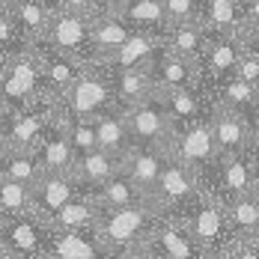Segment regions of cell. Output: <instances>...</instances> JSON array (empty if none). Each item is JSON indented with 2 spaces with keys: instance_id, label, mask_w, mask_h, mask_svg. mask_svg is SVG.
Instances as JSON below:
<instances>
[{
  "instance_id": "9a60e30c",
  "label": "cell",
  "mask_w": 259,
  "mask_h": 259,
  "mask_svg": "<svg viewBox=\"0 0 259 259\" xmlns=\"http://www.w3.org/2000/svg\"><path fill=\"white\" fill-rule=\"evenodd\" d=\"M146 247L155 250L161 259H203L200 244L188 233L185 221L176 218V214H161L152 238L146 241Z\"/></svg>"
},
{
  "instance_id": "db71d44e",
  "label": "cell",
  "mask_w": 259,
  "mask_h": 259,
  "mask_svg": "<svg viewBox=\"0 0 259 259\" xmlns=\"http://www.w3.org/2000/svg\"><path fill=\"white\" fill-rule=\"evenodd\" d=\"M15 3H18V0H0V9H12Z\"/></svg>"
},
{
  "instance_id": "680465c9",
  "label": "cell",
  "mask_w": 259,
  "mask_h": 259,
  "mask_svg": "<svg viewBox=\"0 0 259 259\" xmlns=\"http://www.w3.org/2000/svg\"><path fill=\"white\" fill-rule=\"evenodd\" d=\"M39 259H48V256H39Z\"/></svg>"
},
{
  "instance_id": "1f68e13d",
  "label": "cell",
  "mask_w": 259,
  "mask_h": 259,
  "mask_svg": "<svg viewBox=\"0 0 259 259\" xmlns=\"http://www.w3.org/2000/svg\"><path fill=\"white\" fill-rule=\"evenodd\" d=\"M93 197H96V203L102 208H122V206H134V203H140V200H146V194L134 185V182L119 170V173H113L107 182H102L96 191H90Z\"/></svg>"
},
{
  "instance_id": "b9f144b4",
  "label": "cell",
  "mask_w": 259,
  "mask_h": 259,
  "mask_svg": "<svg viewBox=\"0 0 259 259\" xmlns=\"http://www.w3.org/2000/svg\"><path fill=\"white\" fill-rule=\"evenodd\" d=\"M241 9H244V30L259 27V0H241Z\"/></svg>"
},
{
  "instance_id": "6da1fadb",
  "label": "cell",
  "mask_w": 259,
  "mask_h": 259,
  "mask_svg": "<svg viewBox=\"0 0 259 259\" xmlns=\"http://www.w3.org/2000/svg\"><path fill=\"white\" fill-rule=\"evenodd\" d=\"M161 208L146 197L134 206L122 208H102V218L96 224V235L102 241L104 250H119V247H143L152 233L155 224L161 221Z\"/></svg>"
},
{
  "instance_id": "bcb514c9",
  "label": "cell",
  "mask_w": 259,
  "mask_h": 259,
  "mask_svg": "<svg viewBox=\"0 0 259 259\" xmlns=\"http://www.w3.org/2000/svg\"><path fill=\"white\" fill-rule=\"evenodd\" d=\"M241 42H244V48H250V51L259 54V27H253V30H244V33H241Z\"/></svg>"
},
{
  "instance_id": "f546056e",
  "label": "cell",
  "mask_w": 259,
  "mask_h": 259,
  "mask_svg": "<svg viewBox=\"0 0 259 259\" xmlns=\"http://www.w3.org/2000/svg\"><path fill=\"white\" fill-rule=\"evenodd\" d=\"M200 24L208 33H238L244 30V9L241 0H203Z\"/></svg>"
},
{
  "instance_id": "6f0895ef",
  "label": "cell",
  "mask_w": 259,
  "mask_h": 259,
  "mask_svg": "<svg viewBox=\"0 0 259 259\" xmlns=\"http://www.w3.org/2000/svg\"><path fill=\"white\" fill-rule=\"evenodd\" d=\"M3 152H6V149H3V143H0V158H3Z\"/></svg>"
},
{
  "instance_id": "7c38bea8",
  "label": "cell",
  "mask_w": 259,
  "mask_h": 259,
  "mask_svg": "<svg viewBox=\"0 0 259 259\" xmlns=\"http://www.w3.org/2000/svg\"><path fill=\"white\" fill-rule=\"evenodd\" d=\"M39 155V164L45 173H72L75 167V149L69 140V113L63 110V104H57L51 125L45 128L39 146L33 149Z\"/></svg>"
},
{
  "instance_id": "d6a6232c",
  "label": "cell",
  "mask_w": 259,
  "mask_h": 259,
  "mask_svg": "<svg viewBox=\"0 0 259 259\" xmlns=\"http://www.w3.org/2000/svg\"><path fill=\"white\" fill-rule=\"evenodd\" d=\"M134 30H155V33H167V9H164V0H137L128 3L122 9H116Z\"/></svg>"
},
{
  "instance_id": "4dcf8cb0",
  "label": "cell",
  "mask_w": 259,
  "mask_h": 259,
  "mask_svg": "<svg viewBox=\"0 0 259 259\" xmlns=\"http://www.w3.org/2000/svg\"><path fill=\"white\" fill-rule=\"evenodd\" d=\"M224 208H227V224L235 241H244L247 235L259 230V191L224 200Z\"/></svg>"
},
{
  "instance_id": "603a6c76",
  "label": "cell",
  "mask_w": 259,
  "mask_h": 259,
  "mask_svg": "<svg viewBox=\"0 0 259 259\" xmlns=\"http://www.w3.org/2000/svg\"><path fill=\"white\" fill-rule=\"evenodd\" d=\"M110 72V83H113V102L119 110H128L134 104L146 102L155 96V83L149 69H107Z\"/></svg>"
},
{
  "instance_id": "ee69618b",
  "label": "cell",
  "mask_w": 259,
  "mask_h": 259,
  "mask_svg": "<svg viewBox=\"0 0 259 259\" xmlns=\"http://www.w3.org/2000/svg\"><path fill=\"white\" fill-rule=\"evenodd\" d=\"M146 247V244H143ZM143 247H119V250H107L104 259H143Z\"/></svg>"
},
{
  "instance_id": "f5cc1de1",
  "label": "cell",
  "mask_w": 259,
  "mask_h": 259,
  "mask_svg": "<svg viewBox=\"0 0 259 259\" xmlns=\"http://www.w3.org/2000/svg\"><path fill=\"white\" fill-rule=\"evenodd\" d=\"M143 259H161V256H158L155 250H149V247H143Z\"/></svg>"
},
{
  "instance_id": "277c9868",
  "label": "cell",
  "mask_w": 259,
  "mask_h": 259,
  "mask_svg": "<svg viewBox=\"0 0 259 259\" xmlns=\"http://www.w3.org/2000/svg\"><path fill=\"white\" fill-rule=\"evenodd\" d=\"M48 96L42 83V60H39V45H24L21 51L9 54L6 72L0 78V110L24 107Z\"/></svg>"
},
{
  "instance_id": "d590c367",
  "label": "cell",
  "mask_w": 259,
  "mask_h": 259,
  "mask_svg": "<svg viewBox=\"0 0 259 259\" xmlns=\"http://www.w3.org/2000/svg\"><path fill=\"white\" fill-rule=\"evenodd\" d=\"M0 208H3L9 218L27 214V211H30V185L0 176Z\"/></svg>"
},
{
  "instance_id": "52a82bcc",
  "label": "cell",
  "mask_w": 259,
  "mask_h": 259,
  "mask_svg": "<svg viewBox=\"0 0 259 259\" xmlns=\"http://www.w3.org/2000/svg\"><path fill=\"white\" fill-rule=\"evenodd\" d=\"M167 152L173 158H179L182 164H188L200 182L208 179V173L214 170L218 164V146H214V134H211V125H208V113L194 119V122H185V125H176L173 128V137H170V146Z\"/></svg>"
},
{
  "instance_id": "44dd1931",
  "label": "cell",
  "mask_w": 259,
  "mask_h": 259,
  "mask_svg": "<svg viewBox=\"0 0 259 259\" xmlns=\"http://www.w3.org/2000/svg\"><path fill=\"white\" fill-rule=\"evenodd\" d=\"M164 158H167V149H158V146H131L128 152H125V158H122V173L149 197L158 176H161Z\"/></svg>"
},
{
  "instance_id": "5b68a950",
  "label": "cell",
  "mask_w": 259,
  "mask_h": 259,
  "mask_svg": "<svg viewBox=\"0 0 259 259\" xmlns=\"http://www.w3.org/2000/svg\"><path fill=\"white\" fill-rule=\"evenodd\" d=\"M69 116L75 119H96L99 113L116 107L113 102V83H110V72L102 63H87L78 80L69 87V93L60 99Z\"/></svg>"
},
{
  "instance_id": "7402d4cb",
  "label": "cell",
  "mask_w": 259,
  "mask_h": 259,
  "mask_svg": "<svg viewBox=\"0 0 259 259\" xmlns=\"http://www.w3.org/2000/svg\"><path fill=\"white\" fill-rule=\"evenodd\" d=\"M164 48V33L155 30H131V36L122 42V48L113 54L107 69H143L152 63V57Z\"/></svg>"
},
{
  "instance_id": "d4e9b609",
  "label": "cell",
  "mask_w": 259,
  "mask_h": 259,
  "mask_svg": "<svg viewBox=\"0 0 259 259\" xmlns=\"http://www.w3.org/2000/svg\"><path fill=\"white\" fill-rule=\"evenodd\" d=\"M158 99L164 102L173 125L194 122V119L206 116L208 107H211V99H208V93L203 87H185V90H173V93H161Z\"/></svg>"
},
{
  "instance_id": "30bf717a",
  "label": "cell",
  "mask_w": 259,
  "mask_h": 259,
  "mask_svg": "<svg viewBox=\"0 0 259 259\" xmlns=\"http://www.w3.org/2000/svg\"><path fill=\"white\" fill-rule=\"evenodd\" d=\"M241 48L244 45H241L238 33H208V42L203 48V57H200V78H203L206 93L235 75Z\"/></svg>"
},
{
  "instance_id": "484cf974",
  "label": "cell",
  "mask_w": 259,
  "mask_h": 259,
  "mask_svg": "<svg viewBox=\"0 0 259 259\" xmlns=\"http://www.w3.org/2000/svg\"><path fill=\"white\" fill-rule=\"evenodd\" d=\"M122 170V158L110 155L104 149H93L87 155L75 158V167H72V176L78 179V185L83 191H96L102 182H107L113 173Z\"/></svg>"
},
{
  "instance_id": "4316f807",
  "label": "cell",
  "mask_w": 259,
  "mask_h": 259,
  "mask_svg": "<svg viewBox=\"0 0 259 259\" xmlns=\"http://www.w3.org/2000/svg\"><path fill=\"white\" fill-rule=\"evenodd\" d=\"M208 42V30L200 21H188V24H170L164 33V51L176 54L182 60H191L200 66L203 48Z\"/></svg>"
},
{
  "instance_id": "cb8c5ba5",
  "label": "cell",
  "mask_w": 259,
  "mask_h": 259,
  "mask_svg": "<svg viewBox=\"0 0 259 259\" xmlns=\"http://www.w3.org/2000/svg\"><path fill=\"white\" fill-rule=\"evenodd\" d=\"M99 218H102V206L96 203V197H93L90 191H80L78 197H72L45 227H51V230H72V233H87V230H96Z\"/></svg>"
},
{
  "instance_id": "ba28073f",
  "label": "cell",
  "mask_w": 259,
  "mask_h": 259,
  "mask_svg": "<svg viewBox=\"0 0 259 259\" xmlns=\"http://www.w3.org/2000/svg\"><path fill=\"white\" fill-rule=\"evenodd\" d=\"M54 51L78 57L83 63H90V45H93V15L72 12V9H60L54 6L51 24L45 33V42Z\"/></svg>"
},
{
  "instance_id": "f6af8a7d",
  "label": "cell",
  "mask_w": 259,
  "mask_h": 259,
  "mask_svg": "<svg viewBox=\"0 0 259 259\" xmlns=\"http://www.w3.org/2000/svg\"><path fill=\"white\" fill-rule=\"evenodd\" d=\"M244 116H247V125L253 131V140H259V96H256V102L244 110Z\"/></svg>"
},
{
  "instance_id": "5bb4252c",
  "label": "cell",
  "mask_w": 259,
  "mask_h": 259,
  "mask_svg": "<svg viewBox=\"0 0 259 259\" xmlns=\"http://www.w3.org/2000/svg\"><path fill=\"white\" fill-rule=\"evenodd\" d=\"M80 188L72 173H42L39 182L30 188V214H36L42 224H48L72 197H78Z\"/></svg>"
},
{
  "instance_id": "2e32d148",
  "label": "cell",
  "mask_w": 259,
  "mask_h": 259,
  "mask_svg": "<svg viewBox=\"0 0 259 259\" xmlns=\"http://www.w3.org/2000/svg\"><path fill=\"white\" fill-rule=\"evenodd\" d=\"M45 235H48V227L30 211L6 218L0 230V238L6 241V247L12 250L15 259H39L45 253Z\"/></svg>"
},
{
  "instance_id": "74e56055",
  "label": "cell",
  "mask_w": 259,
  "mask_h": 259,
  "mask_svg": "<svg viewBox=\"0 0 259 259\" xmlns=\"http://www.w3.org/2000/svg\"><path fill=\"white\" fill-rule=\"evenodd\" d=\"M24 45H30V42H24V36H21L18 24H15L12 12L9 9H0V51L15 54V51H21Z\"/></svg>"
},
{
  "instance_id": "7bdbcfd3",
  "label": "cell",
  "mask_w": 259,
  "mask_h": 259,
  "mask_svg": "<svg viewBox=\"0 0 259 259\" xmlns=\"http://www.w3.org/2000/svg\"><path fill=\"white\" fill-rule=\"evenodd\" d=\"M227 259H259V250H253V247H247V244H241V241H235L233 247L224 253Z\"/></svg>"
},
{
  "instance_id": "816d5d0a",
  "label": "cell",
  "mask_w": 259,
  "mask_h": 259,
  "mask_svg": "<svg viewBox=\"0 0 259 259\" xmlns=\"http://www.w3.org/2000/svg\"><path fill=\"white\" fill-rule=\"evenodd\" d=\"M6 63H9V54L0 51V78H3V72H6Z\"/></svg>"
},
{
  "instance_id": "f35d334b",
  "label": "cell",
  "mask_w": 259,
  "mask_h": 259,
  "mask_svg": "<svg viewBox=\"0 0 259 259\" xmlns=\"http://www.w3.org/2000/svg\"><path fill=\"white\" fill-rule=\"evenodd\" d=\"M164 9L170 24H188V21H200L203 0H164Z\"/></svg>"
},
{
  "instance_id": "9f6ffc18",
  "label": "cell",
  "mask_w": 259,
  "mask_h": 259,
  "mask_svg": "<svg viewBox=\"0 0 259 259\" xmlns=\"http://www.w3.org/2000/svg\"><path fill=\"white\" fill-rule=\"evenodd\" d=\"M203 259H227V256H224V253H221V256H203Z\"/></svg>"
},
{
  "instance_id": "8fae6325",
  "label": "cell",
  "mask_w": 259,
  "mask_h": 259,
  "mask_svg": "<svg viewBox=\"0 0 259 259\" xmlns=\"http://www.w3.org/2000/svg\"><path fill=\"white\" fill-rule=\"evenodd\" d=\"M203 188L218 194L221 200H233V197H244V194H253L256 188V173H253V164L250 155H224L218 158L214 170L208 173V179L203 182Z\"/></svg>"
},
{
  "instance_id": "e0dca14e",
  "label": "cell",
  "mask_w": 259,
  "mask_h": 259,
  "mask_svg": "<svg viewBox=\"0 0 259 259\" xmlns=\"http://www.w3.org/2000/svg\"><path fill=\"white\" fill-rule=\"evenodd\" d=\"M146 69H149L152 83H155V96L173 93V90H185V87H203L200 66H197V63L182 60V57L164 51V48L152 57V63H149Z\"/></svg>"
},
{
  "instance_id": "f907efd6",
  "label": "cell",
  "mask_w": 259,
  "mask_h": 259,
  "mask_svg": "<svg viewBox=\"0 0 259 259\" xmlns=\"http://www.w3.org/2000/svg\"><path fill=\"white\" fill-rule=\"evenodd\" d=\"M128 3H137V0H110V9H122V6H128Z\"/></svg>"
},
{
  "instance_id": "9c48e42d",
  "label": "cell",
  "mask_w": 259,
  "mask_h": 259,
  "mask_svg": "<svg viewBox=\"0 0 259 259\" xmlns=\"http://www.w3.org/2000/svg\"><path fill=\"white\" fill-rule=\"evenodd\" d=\"M122 113H125L131 146H158V149L170 146V137H173L176 125H173L167 107H164V102L158 96L134 104V107L122 110Z\"/></svg>"
},
{
  "instance_id": "d6986e66",
  "label": "cell",
  "mask_w": 259,
  "mask_h": 259,
  "mask_svg": "<svg viewBox=\"0 0 259 259\" xmlns=\"http://www.w3.org/2000/svg\"><path fill=\"white\" fill-rule=\"evenodd\" d=\"M102 241L96 230H87V233H72V230H51L45 235V253L48 259H104Z\"/></svg>"
},
{
  "instance_id": "e575fe53",
  "label": "cell",
  "mask_w": 259,
  "mask_h": 259,
  "mask_svg": "<svg viewBox=\"0 0 259 259\" xmlns=\"http://www.w3.org/2000/svg\"><path fill=\"white\" fill-rule=\"evenodd\" d=\"M42 173H45V170H42L36 152H3V158H0V176L24 182L30 188L39 182Z\"/></svg>"
},
{
  "instance_id": "ab89813d",
  "label": "cell",
  "mask_w": 259,
  "mask_h": 259,
  "mask_svg": "<svg viewBox=\"0 0 259 259\" xmlns=\"http://www.w3.org/2000/svg\"><path fill=\"white\" fill-rule=\"evenodd\" d=\"M244 45V42H241ZM235 78L247 80L250 87L259 90V54L250 51V48H241V57H238V66H235Z\"/></svg>"
},
{
  "instance_id": "3957f363",
  "label": "cell",
  "mask_w": 259,
  "mask_h": 259,
  "mask_svg": "<svg viewBox=\"0 0 259 259\" xmlns=\"http://www.w3.org/2000/svg\"><path fill=\"white\" fill-rule=\"evenodd\" d=\"M188 233L194 235V241L200 244L203 256H221L235 244L230 224H227V208L218 194H211L203 188V194L197 197V203L182 214Z\"/></svg>"
},
{
  "instance_id": "f1b7e54d",
  "label": "cell",
  "mask_w": 259,
  "mask_h": 259,
  "mask_svg": "<svg viewBox=\"0 0 259 259\" xmlns=\"http://www.w3.org/2000/svg\"><path fill=\"white\" fill-rule=\"evenodd\" d=\"M93 125H96L99 149H104V152H110L116 158H125V152L131 149V137H128V125H125V113L119 107H110V110L99 113L93 119Z\"/></svg>"
},
{
  "instance_id": "7a4b0ae2",
  "label": "cell",
  "mask_w": 259,
  "mask_h": 259,
  "mask_svg": "<svg viewBox=\"0 0 259 259\" xmlns=\"http://www.w3.org/2000/svg\"><path fill=\"white\" fill-rule=\"evenodd\" d=\"M60 99L42 96L24 107L0 110V143L6 152H33L42 140L45 128L51 125L54 110Z\"/></svg>"
},
{
  "instance_id": "8d00e7d4",
  "label": "cell",
  "mask_w": 259,
  "mask_h": 259,
  "mask_svg": "<svg viewBox=\"0 0 259 259\" xmlns=\"http://www.w3.org/2000/svg\"><path fill=\"white\" fill-rule=\"evenodd\" d=\"M63 110H66V107H63ZM69 140H72L75 158L87 155V152H93V149H99L93 119H75V116H69Z\"/></svg>"
},
{
  "instance_id": "4fadbf2b",
  "label": "cell",
  "mask_w": 259,
  "mask_h": 259,
  "mask_svg": "<svg viewBox=\"0 0 259 259\" xmlns=\"http://www.w3.org/2000/svg\"><path fill=\"white\" fill-rule=\"evenodd\" d=\"M208 125L214 134L218 155H244L253 146V131L247 125V116L241 110H230L211 102L208 107Z\"/></svg>"
},
{
  "instance_id": "ac0fdd59",
  "label": "cell",
  "mask_w": 259,
  "mask_h": 259,
  "mask_svg": "<svg viewBox=\"0 0 259 259\" xmlns=\"http://www.w3.org/2000/svg\"><path fill=\"white\" fill-rule=\"evenodd\" d=\"M134 27L116 12V9H107L102 15L93 18V45H90V63H102L107 66L113 60V54L122 48V42L131 36Z\"/></svg>"
},
{
  "instance_id": "836d02e7",
  "label": "cell",
  "mask_w": 259,
  "mask_h": 259,
  "mask_svg": "<svg viewBox=\"0 0 259 259\" xmlns=\"http://www.w3.org/2000/svg\"><path fill=\"white\" fill-rule=\"evenodd\" d=\"M256 96H259V90L256 87H250L247 80H241V78H227L224 83H218V87H211L208 90V99L214 104H221V107H230V110H247L250 104L256 102Z\"/></svg>"
},
{
  "instance_id": "11a10c76",
  "label": "cell",
  "mask_w": 259,
  "mask_h": 259,
  "mask_svg": "<svg viewBox=\"0 0 259 259\" xmlns=\"http://www.w3.org/2000/svg\"><path fill=\"white\" fill-rule=\"evenodd\" d=\"M6 218H9V214H6V211L0 208V230H3V224H6Z\"/></svg>"
},
{
  "instance_id": "60d3db41",
  "label": "cell",
  "mask_w": 259,
  "mask_h": 259,
  "mask_svg": "<svg viewBox=\"0 0 259 259\" xmlns=\"http://www.w3.org/2000/svg\"><path fill=\"white\" fill-rule=\"evenodd\" d=\"M51 6L60 9H72V12H83V15H102L110 9V0H51Z\"/></svg>"
},
{
  "instance_id": "ffe728a7",
  "label": "cell",
  "mask_w": 259,
  "mask_h": 259,
  "mask_svg": "<svg viewBox=\"0 0 259 259\" xmlns=\"http://www.w3.org/2000/svg\"><path fill=\"white\" fill-rule=\"evenodd\" d=\"M39 60H42V83H45V93L51 99H63L87 66L78 57L60 54L48 45H42V42H39Z\"/></svg>"
},
{
  "instance_id": "8992f818",
  "label": "cell",
  "mask_w": 259,
  "mask_h": 259,
  "mask_svg": "<svg viewBox=\"0 0 259 259\" xmlns=\"http://www.w3.org/2000/svg\"><path fill=\"white\" fill-rule=\"evenodd\" d=\"M200 194H203V182H200V176H197L188 164H182L179 158H173L170 152H167L164 167H161V176H158L155 188H152V194H149V200H152L164 214H176V218H182L188 208L197 203Z\"/></svg>"
},
{
  "instance_id": "83f0119b",
  "label": "cell",
  "mask_w": 259,
  "mask_h": 259,
  "mask_svg": "<svg viewBox=\"0 0 259 259\" xmlns=\"http://www.w3.org/2000/svg\"><path fill=\"white\" fill-rule=\"evenodd\" d=\"M9 12H12L18 30H21L24 42H30V45L45 42V33H48L51 12H54L51 0H18Z\"/></svg>"
},
{
  "instance_id": "7dc6e473",
  "label": "cell",
  "mask_w": 259,
  "mask_h": 259,
  "mask_svg": "<svg viewBox=\"0 0 259 259\" xmlns=\"http://www.w3.org/2000/svg\"><path fill=\"white\" fill-rule=\"evenodd\" d=\"M250 155V164H253V173H256V188H259V140H253V146L247 149Z\"/></svg>"
},
{
  "instance_id": "c3c4849f",
  "label": "cell",
  "mask_w": 259,
  "mask_h": 259,
  "mask_svg": "<svg viewBox=\"0 0 259 259\" xmlns=\"http://www.w3.org/2000/svg\"><path fill=\"white\" fill-rule=\"evenodd\" d=\"M241 244H247V247H253V250H259V230H256L253 235H247V238H244Z\"/></svg>"
},
{
  "instance_id": "681fc988",
  "label": "cell",
  "mask_w": 259,
  "mask_h": 259,
  "mask_svg": "<svg viewBox=\"0 0 259 259\" xmlns=\"http://www.w3.org/2000/svg\"><path fill=\"white\" fill-rule=\"evenodd\" d=\"M0 259H15V256H12V250L6 247V241H3V238H0Z\"/></svg>"
}]
</instances>
